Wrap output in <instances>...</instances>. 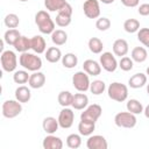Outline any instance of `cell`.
Segmentation results:
<instances>
[{
  "instance_id": "cell-16",
  "label": "cell",
  "mask_w": 149,
  "mask_h": 149,
  "mask_svg": "<svg viewBox=\"0 0 149 149\" xmlns=\"http://www.w3.org/2000/svg\"><path fill=\"white\" fill-rule=\"evenodd\" d=\"M129 51V45H128V42L123 38H118L114 41L113 43V54L115 56H119V57H123L128 54Z\"/></svg>"
},
{
  "instance_id": "cell-35",
  "label": "cell",
  "mask_w": 149,
  "mask_h": 149,
  "mask_svg": "<svg viewBox=\"0 0 149 149\" xmlns=\"http://www.w3.org/2000/svg\"><path fill=\"white\" fill-rule=\"evenodd\" d=\"M123 29L129 34L137 33L140 29V22L136 19H127L123 22Z\"/></svg>"
},
{
  "instance_id": "cell-21",
  "label": "cell",
  "mask_w": 149,
  "mask_h": 149,
  "mask_svg": "<svg viewBox=\"0 0 149 149\" xmlns=\"http://www.w3.org/2000/svg\"><path fill=\"white\" fill-rule=\"evenodd\" d=\"M30 98H31V92H30L29 87H27L24 85H21L15 90V99L17 101H20L21 104L28 102L30 100Z\"/></svg>"
},
{
  "instance_id": "cell-38",
  "label": "cell",
  "mask_w": 149,
  "mask_h": 149,
  "mask_svg": "<svg viewBox=\"0 0 149 149\" xmlns=\"http://www.w3.org/2000/svg\"><path fill=\"white\" fill-rule=\"evenodd\" d=\"M71 16L69 14H64V13H58L56 16V24L58 27H68L71 23Z\"/></svg>"
},
{
  "instance_id": "cell-37",
  "label": "cell",
  "mask_w": 149,
  "mask_h": 149,
  "mask_svg": "<svg viewBox=\"0 0 149 149\" xmlns=\"http://www.w3.org/2000/svg\"><path fill=\"white\" fill-rule=\"evenodd\" d=\"M66 146L71 149H77L81 146V137L80 134H70L66 137Z\"/></svg>"
},
{
  "instance_id": "cell-46",
  "label": "cell",
  "mask_w": 149,
  "mask_h": 149,
  "mask_svg": "<svg viewBox=\"0 0 149 149\" xmlns=\"http://www.w3.org/2000/svg\"><path fill=\"white\" fill-rule=\"evenodd\" d=\"M147 93H148V95H149V83L147 84Z\"/></svg>"
},
{
  "instance_id": "cell-25",
  "label": "cell",
  "mask_w": 149,
  "mask_h": 149,
  "mask_svg": "<svg viewBox=\"0 0 149 149\" xmlns=\"http://www.w3.org/2000/svg\"><path fill=\"white\" fill-rule=\"evenodd\" d=\"M15 48L16 51L19 52H27L29 49H31V43H30V38H28L27 36H22L15 42V44L13 45Z\"/></svg>"
},
{
  "instance_id": "cell-10",
  "label": "cell",
  "mask_w": 149,
  "mask_h": 149,
  "mask_svg": "<svg viewBox=\"0 0 149 149\" xmlns=\"http://www.w3.org/2000/svg\"><path fill=\"white\" fill-rule=\"evenodd\" d=\"M73 120H74L73 111L69 107H63V109L59 112V115H58L59 127L63 129H68L73 125Z\"/></svg>"
},
{
  "instance_id": "cell-11",
  "label": "cell",
  "mask_w": 149,
  "mask_h": 149,
  "mask_svg": "<svg viewBox=\"0 0 149 149\" xmlns=\"http://www.w3.org/2000/svg\"><path fill=\"white\" fill-rule=\"evenodd\" d=\"M83 10L86 17L97 19L100 15V6L98 0H85L83 5Z\"/></svg>"
},
{
  "instance_id": "cell-45",
  "label": "cell",
  "mask_w": 149,
  "mask_h": 149,
  "mask_svg": "<svg viewBox=\"0 0 149 149\" xmlns=\"http://www.w3.org/2000/svg\"><path fill=\"white\" fill-rule=\"evenodd\" d=\"M102 3H105V5H109V3H113L114 2V0H100Z\"/></svg>"
},
{
  "instance_id": "cell-2",
  "label": "cell",
  "mask_w": 149,
  "mask_h": 149,
  "mask_svg": "<svg viewBox=\"0 0 149 149\" xmlns=\"http://www.w3.org/2000/svg\"><path fill=\"white\" fill-rule=\"evenodd\" d=\"M19 63L27 71L35 72L42 68V59L38 56H36L35 54H30L28 51L21 54V56L19 57Z\"/></svg>"
},
{
  "instance_id": "cell-7",
  "label": "cell",
  "mask_w": 149,
  "mask_h": 149,
  "mask_svg": "<svg viewBox=\"0 0 149 149\" xmlns=\"http://www.w3.org/2000/svg\"><path fill=\"white\" fill-rule=\"evenodd\" d=\"M90 77L85 71H77L72 76V85L78 92H86L90 90Z\"/></svg>"
},
{
  "instance_id": "cell-14",
  "label": "cell",
  "mask_w": 149,
  "mask_h": 149,
  "mask_svg": "<svg viewBox=\"0 0 149 149\" xmlns=\"http://www.w3.org/2000/svg\"><path fill=\"white\" fill-rule=\"evenodd\" d=\"M28 84H29V87L31 88H41L44 86L45 84V74L41 71H35L30 74L29 77V80H28Z\"/></svg>"
},
{
  "instance_id": "cell-34",
  "label": "cell",
  "mask_w": 149,
  "mask_h": 149,
  "mask_svg": "<svg viewBox=\"0 0 149 149\" xmlns=\"http://www.w3.org/2000/svg\"><path fill=\"white\" fill-rule=\"evenodd\" d=\"M3 22H5V26H6L7 28L14 29V28L19 27V24H20V19H19V16H17L16 14L9 13V14H7V15L5 16Z\"/></svg>"
},
{
  "instance_id": "cell-40",
  "label": "cell",
  "mask_w": 149,
  "mask_h": 149,
  "mask_svg": "<svg viewBox=\"0 0 149 149\" xmlns=\"http://www.w3.org/2000/svg\"><path fill=\"white\" fill-rule=\"evenodd\" d=\"M133 65H134V61L132 59V57H128V56L121 57L119 62V68L122 71H130L133 69Z\"/></svg>"
},
{
  "instance_id": "cell-20",
  "label": "cell",
  "mask_w": 149,
  "mask_h": 149,
  "mask_svg": "<svg viewBox=\"0 0 149 149\" xmlns=\"http://www.w3.org/2000/svg\"><path fill=\"white\" fill-rule=\"evenodd\" d=\"M128 85L132 88H141V87H143L144 85H147V74L142 73V72L133 74L128 80Z\"/></svg>"
},
{
  "instance_id": "cell-28",
  "label": "cell",
  "mask_w": 149,
  "mask_h": 149,
  "mask_svg": "<svg viewBox=\"0 0 149 149\" xmlns=\"http://www.w3.org/2000/svg\"><path fill=\"white\" fill-rule=\"evenodd\" d=\"M62 65L66 69H73L74 66H77L78 64V57L72 54V52H68L62 57Z\"/></svg>"
},
{
  "instance_id": "cell-30",
  "label": "cell",
  "mask_w": 149,
  "mask_h": 149,
  "mask_svg": "<svg viewBox=\"0 0 149 149\" xmlns=\"http://www.w3.org/2000/svg\"><path fill=\"white\" fill-rule=\"evenodd\" d=\"M126 107H127V111L133 113V114H141L143 113V105L137 100V99H129L126 104Z\"/></svg>"
},
{
  "instance_id": "cell-48",
  "label": "cell",
  "mask_w": 149,
  "mask_h": 149,
  "mask_svg": "<svg viewBox=\"0 0 149 149\" xmlns=\"http://www.w3.org/2000/svg\"><path fill=\"white\" fill-rule=\"evenodd\" d=\"M19 1H21V2H26V1H28V0H19Z\"/></svg>"
},
{
  "instance_id": "cell-18",
  "label": "cell",
  "mask_w": 149,
  "mask_h": 149,
  "mask_svg": "<svg viewBox=\"0 0 149 149\" xmlns=\"http://www.w3.org/2000/svg\"><path fill=\"white\" fill-rule=\"evenodd\" d=\"M42 127H43V130L47 134H54L58 130V127H59L58 119H56L54 116H47V118L43 119Z\"/></svg>"
},
{
  "instance_id": "cell-36",
  "label": "cell",
  "mask_w": 149,
  "mask_h": 149,
  "mask_svg": "<svg viewBox=\"0 0 149 149\" xmlns=\"http://www.w3.org/2000/svg\"><path fill=\"white\" fill-rule=\"evenodd\" d=\"M30 74H28V71L26 70H17L13 74V80L16 84H26L29 80Z\"/></svg>"
},
{
  "instance_id": "cell-23",
  "label": "cell",
  "mask_w": 149,
  "mask_h": 149,
  "mask_svg": "<svg viewBox=\"0 0 149 149\" xmlns=\"http://www.w3.org/2000/svg\"><path fill=\"white\" fill-rule=\"evenodd\" d=\"M94 129H95V123L94 122L80 120V122L78 123V132L83 136H90V135H92L93 132H94Z\"/></svg>"
},
{
  "instance_id": "cell-4",
  "label": "cell",
  "mask_w": 149,
  "mask_h": 149,
  "mask_svg": "<svg viewBox=\"0 0 149 149\" xmlns=\"http://www.w3.org/2000/svg\"><path fill=\"white\" fill-rule=\"evenodd\" d=\"M114 123L120 128H134L137 123L135 114L130 112H119L114 116Z\"/></svg>"
},
{
  "instance_id": "cell-42",
  "label": "cell",
  "mask_w": 149,
  "mask_h": 149,
  "mask_svg": "<svg viewBox=\"0 0 149 149\" xmlns=\"http://www.w3.org/2000/svg\"><path fill=\"white\" fill-rule=\"evenodd\" d=\"M137 12L142 16H148L149 15V3H141L137 8Z\"/></svg>"
},
{
  "instance_id": "cell-9",
  "label": "cell",
  "mask_w": 149,
  "mask_h": 149,
  "mask_svg": "<svg viewBox=\"0 0 149 149\" xmlns=\"http://www.w3.org/2000/svg\"><path fill=\"white\" fill-rule=\"evenodd\" d=\"M99 63L101 65V68L107 71V72H114L116 70V68L119 66V63L116 62V58L115 56L109 52V51H106V52H102L100 55V58H99Z\"/></svg>"
},
{
  "instance_id": "cell-22",
  "label": "cell",
  "mask_w": 149,
  "mask_h": 149,
  "mask_svg": "<svg viewBox=\"0 0 149 149\" xmlns=\"http://www.w3.org/2000/svg\"><path fill=\"white\" fill-rule=\"evenodd\" d=\"M62 51L57 47H50L45 51V59L49 63H57L62 59Z\"/></svg>"
},
{
  "instance_id": "cell-3",
  "label": "cell",
  "mask_w": 149,
  "mask_h": 149,
  "mask_svg": "<svg viewBox=\"0 0 149 149\" xmlns=\"http://www.w3.org/2000/svg\"><path fill=\"white\" fill-rule=\"evenodd\" d=\"M107 94L112 100L122 102L128 98V87L122 83L114 81L107 87Z\"/></svg>"
},
{
  "instance_id": "cell-41",
  "label": "cell",
  "mask_w": 149,
  "mask_h": 149,
  "mask_svg": "<svg viewBox=\"0 0 149 149\" xmlns=\"http://www.w3.org/2000/svg\"><path fill=\"white\" fill-rule=\"evenodd\" d=\"M95 27L100 31H106V30H108L111 28V21H109L108 17H105V16L99 17L95 21Z\"/></svg>"
},
{
  "instance_id": "cell-17",
  "label": "cell",
  "mask_w": 149,
  "mask_h": 149,
  "mask_svg": "<svg viewBox=\"0 0 149 149\" xmlns=\"http://www.w3.org/2000/svg\"><path fill=\"white\" fill-rule=\"evenodd\" d=\"M88 105V97L84 93V92H79L73 94V99H72V104L71 106L77 109V111H81L84 108H86Z\"/></svg>"
},
{
  "instance_id": "cell-6",
  "label": "cell",
  "mask_w": 149,
  "mask_h": 149,
  "mask_svg": "<svg viewBox=\"0 0 149 149\" xmlns=\"http://www.w3.org/2000/svg\"><path fill=\"white\" fill-rule=\"evenodd\" d=\"M0 61H1V66H2L3 71H6V72L15 71V69L17 66V57L14 51H12V50L2 51V54L0 56Z\"/></svg>"
},
{
  "instance_id": "cell-47",
  "label": "cell",
  "mask_w": 149,
  "mask_h": 149,
  "mask_svg": "<svg viewBox=\"0 0 149 149\" xmlns=\"http://www.w3.org/2000/svg\"><path fill=\"white\" fill-rule=\"evenodd\" d=\"M146 74H147V76H149V66H148V68H147V70H146Z\"/></svg>"
},
{
  "instance_id": "cell-8",
  "label": "cell",
  "mask_w": 149,
  "mask_h": 149,
  "mask_svg": "<svg viewBox=\"0 0 149 149\" xmlns=\"http://www.w3.org/2000/svg\"><path fill=\"white\" fill-rule=\"evenodd\" d=\"M101 113H102L101 106L98 104H93V105H90L86 108H84V112H81V114H80V120L95 123L98 121V119L101 116Z\"/></svg>"
},
{
  "instance_id": "cell-15",
  "label": "cell",
  "mask_w": 149,
  "mask_h": 149,
  "mask_svg": "<svg viewBox=\"0 0 149 149\" xmlns=\"http://www.w3.org/2000/svg\"><path fill=\"white\" fill-rule=\"evenodd\" d=\"M83 70L88 76H99L101 72V65L94 59H86L83 63Z\"/></svg>"
},
{
  "instance_id": "cell-1",
  "label": "cell",
  "mask_w": 149,
  "mask_h": 149,
  "mask_svg": "<svg viewBox=\"0 0 149 149\" xmlns=\"http://www.w3.org/2000/svg\"><path fill=\"white\" fill-rule=\"evenodd\" d=\"M35 23L42 34H52L55 30V22L47 10H38L35 14Z\"/></svg>"
},
{
  "instance_id": "cell-32",
  "label": "cell",
  "mask_w": 149,
  "mask_h": 149,
  "mask_svg": "<svg viewBox=\"0 0 149 149\" xmlns=\"http://www.w3.org/2000/svg\"><path fill=\"white\" fill-rule=\"evenodd\" d=\"M105 90H106V84L104 80L95 79L90 84V91L94 95H100L101 93H104Z\"/></svg>"
},
{
  "instance_id": "cell-5",
  "label": "cell",
  "mask_w": 149,
  "mask_h": 149,
  "mask_svg": "<svg viewBox=\"0 0 149 149\" xmlns=\"http://www.w3.org/2000/svg\"><path fill=\"white\" fill-rule=\"evenodd\" d=\"M1 111H2V115L6 119H14L22 112V105L16 99L15 100H6L2 104Z\"/></svg>"
},
{
  "instance_id": "cell-19",
  "label": "cell",
  "mask_w": 149,
  "mask_h": 149,
  "mask_svg": "<svg viewBox=\"0 0 149 149\" xmlns=\"http://www.w3.org/2000/svg\"><path fill=\"white\" fill-rule=\"evenodd\" d=\"M30 43H31V50L36 54H43L45 52L47 49V43L45 40L41 36V35H35L30 38Z\"/></svg>"
},
{
  "instance_id": "cell-43",
  "label": "cell",
  "mask_w": 149,
  "mask_h": 149,
  "mask_svg": "<svg viewBox=\"0 0 149 149\" xmlns=\"http://www.w3.org/2000/svg\"><path fill=\"white\" fill-rule=\"evenodd\" d=\"M120 1H121V3H122L123 6L130 7V8L139 6V2H140V0H120Z\"/></svg>"
},
{
  "instance_id": "cell-12",
  "label": "cell",
  "mask_w": 149,
  "mask_h": 149,
  "mask_svg": "<svg viewBox=\"0 0 149 149\" xmlns=\"http://www.w3.org/2000/svg\"><path fill=\"white\" fill-rule=\"evenodd\" d=\"M86 147L88 149H107V140L102 135H90L86 141Z\"/></svg>"
},
{
  "instance_id": "cell-31",
  "label": "cell",
  "mask_w": 149,
  "mask_h": 149,
  "mask_svg": "<svg viewBox=\"0 0 149 149\" xmlns=\"http://www.w3.org/2000/svg\"><path fill=\"white\" fill-rule=\"evenodd\" d=\"M87 45H88L90 51L93 52V54H97V55H98V54H101L102 48H104L102 41H101L100 38H98V37H91V38L88 40Z\"/></svg>"
},
{
  "instance_id": "cell-24",
  "label": "cell",
  "mask_w": 149,
  "mask_h": 149,
  "mask_svg": "<svg viewBox=\"0 0 149 149\" xmlns=\"http://www.w3.org/2000/svg\"><path fill=\"white\" fill-rule=\"evenodd\" d=\"M51 41L55 45H63L68 41V34L62 29H55L51 34Z\"/></svg>"
},
{
  "instance_id": "cell-44",
  "label": "cell",
  "mask_w": 149,
  "mask_h": 149,
  "mask_svg": "<svg viewBox=\"0 0 149 149\" xmlns=\"http://www.w3.org/2000/svg\"><path fill=\"white\" fill-rule=\"evenodd\" d=\"M143 113H144L146 118H147V119H149V105H147V106L144 107V109H143Z\"/></svg>"
},
{
  "instance_id": "cell-29",
  "label": "cell",
  "mask_w": 149,
  "mask_h": 149,
  "mask_svg": "<svg viewBox=\"0 0 149 149\" xmlns=\"http://www.w3.org/2000/svg\"><path fill=\"white\" fill-rule=\"evenodd\" d=\"M72 99H73V94L70 91H61L58 93V97H57L58 104L62 107H69V106H71Z\"/></svg>"
},
{
  "instance_id": "cell-26",
  "label": "cell",
  "mask_w": 149,
  "mask_h": 149,
  "mask_svg": "<svg viewBox=\"0 0 149 149\" xmlns=\"http://www.w3.org/2000/svg\"><path fill=\"white\" fill-rule=\"evenodd\" d=\"M132 59L136 63H143L147 57H148V54H147V50L146 48L143 47H135L133 50H132Z\"/></svg>"
},
{
  "instance_id": "cell-13",
  "label": "cell",
  "mask_w": 149,
  "mask_h": 149,
  "mask_svg": "<svg viewBox=\"0 0 149 149\" xmlns=\"http://www.w3.org/2000/svg\"><path fill=\"white\" fill-rule=\"evenodd\" d=\"M42 146L44 149H62L63 148V141L55 136L54 134H48L42 142Z\"/></svg>"
},
{
  "instance_id": "cell-27",
  "label": "cell",
  "mask_w": 149,
  "mask_h": 149,
  "mask_svg": "<svg viewBox=\"0 0 149 149\" xmlns=\"http://www.w3.org/2000/svg\"><path fill=\"white\" fill-rule=\"evenodd\" d=\"M21 37V34L20 31L14 28V29H8L6 30V33L3 34V41L5 43H7L8 45H14L15 42Z\"/></svg>"
},
{
  "instance_id": "cell-33",
  "label": "cell",
  "mask_w": 149,
  "mask_h": 149,
  "mask_svg": "<svg viewBox=\"0 0 149 149\" xmlns=\"http://www.w3.org/2000/svg\"><path fill=\"white\" fill-rule=\"evenodd\" d=\"M65 3V0H44V6L49 12H58Z\"/></svg>"
},
{
  "instance_id": "cell-39",
  "label": "cell",
  "mask_w": 149,
  "mask_h": 149,
  "mask_svg": "<svg viewBox=\"0 0 149 149\" xmlns=\"http://www.w3.org/2000/svg\"><path fill=\"white\" fill-rule=\"evenodd\" d=\"M137 40L147 48H149V28H141L137 31Z\"/></svg>"
}]
</instances>
